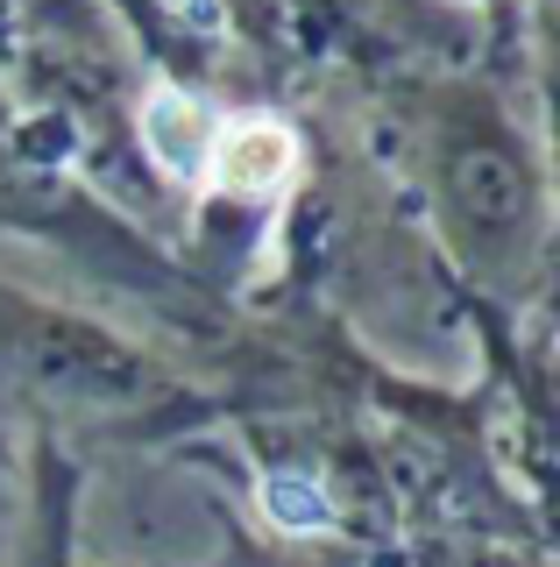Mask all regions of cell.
I'll return each mask as SVG.
<instances>
[{"label": "cell", "instance_id": "obj_1", "mask_svg": "<svg viewBox=\"0 0 560 567\" xmlns=\"http://www.w3.org/2000/svg\"><path fill=\"white\" fill-rule=\"evenodd\" d=\"M291 171H299V135L277 114L227 121L220 142H214V164H206V177H214L220 192H235V199H270Z\"/></svg>", "mask_w": 560, "mask_h": 567}, {"label": "cell", "instance_id": "obj_2", "mask_svg": "<svg viewBox=\"0 0 560 567\" xmlns=\"http://www.w3.org/2000/svg\"><path fill=\"white\" fill-rule=\"evenodd\" d=\"M143 142H149V156H156L170 177L206 185V164H214L220 121H214V106H206V100L178 93V85H156V93L143 100Z\"/></svg>", "mask_w": 560, "mask_h": 567}, {"label": "cell", "instance_id": "obj_3", "mask_svg": "<svg viewBox=\"0 0 560 567\" xmlns=\"http://www.w3.org/2000/svg\"><path fill=\"white\" fill-rule=\"evenodd\" d=\"M262 511L284 532H326L334 525V496L312 483V475H270L262 483Z\"/></svg>", "mask_w": 560, "mask_h": 567}, {"label": "cell", "instance_id": "obj_4", "mask_svg": "<svg viewBox=\"0 0 560 567\" xmlns=\"http://www.w3.org/2000/svg\"><path fill=\"white\" fill-rule=\"evenodd\" d=\"M170 14H178L185 29H199V35H214L220 29V0H164Z\"/></svg>", "mask_w": 560, "mask_h": 567}]
</instances>
